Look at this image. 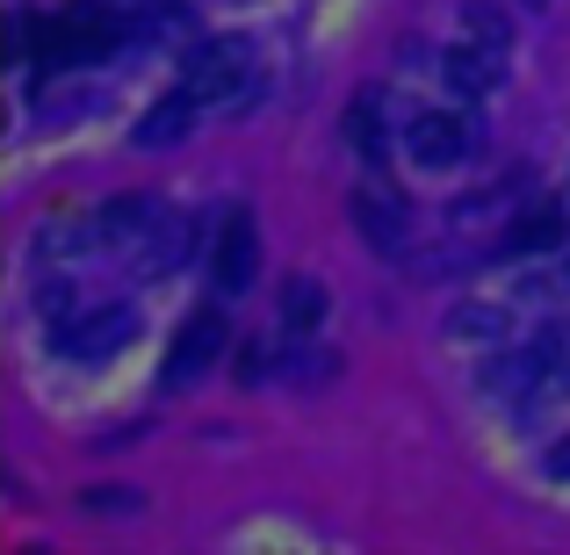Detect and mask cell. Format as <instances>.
<instances>
[{"instance_id": "6da1fadb", "label": "cell", "mask_w": 570, "mask_h": 555, "mask_svg": "<svg viewBox=\"0 0 570 555\" xmlns=\"http://www.w3.org/2000/svg\"><path fill=\"white\" fill-rule=\"evenodd\" d=\"M246 80H253V51H246L238 37L195 43V51H188V72H181V87H188L195 101H232Z\"/></svg>"}, {"instance_id": "7a4b0ae2", "label": "cell", "mask_w": 570, "mask_h": 555, "mask_svg": "<svg viewBox=\"0 0 570 555\" xmlns=\"http://www.w3.org/2000/svg\"><path fill=\"white\" fill-rule=\"evenodd\" d=\"M224 347H232V318H224L217 304H203V310H195V318L181 325V339H174V354H167V383H174V389L203 383V368L217 361Z\"/></svg>"}, {"instance_id": "3957f363", "label": "cell", "mask_w": 570, "mask_h": 555, "mask_svg": "<svg viewBox=\"0 0 570 555\" xmlns=\"http://www.w3.org/2000/svg\"><path fill=\"white\" fill-rule=\"evenodd\" d=\"M130 333H138V310L130 304H101V310H80V318L58 325V347H66L72 361H101V354L130 347Z\"/></svg>"}, {"instance_id": "277c9868", "label": "cell", "mask_w": 570, "mask_h": 555, "mask_svg": "<svg viewBox=\"0 0 570 555\" xmlns=\"http://www.w3.org/2000/svg\"><path fill=\"white\" fill-rule=\"evenodd\" d=\"M209 275H217V289H246L253 275H261V224H253V209H232V217L217 224V252H209Z\"/></svg>"}, {"instance_id": "5b68a950", "label": "cell", "mask_w": 570, "mask_h": 555, "mask_svg": "<svg viewBox=\"0 0 570 555\" xmlns=\"http://www.w3.org/2000/svg\"><path fill=\"white\" fill-rule=\"evenodd\" d=\"M476 152V130L462 116H419L412 123V159L419 167H462Z\"/></svg>"}, {"instance_id": "8992f818", "label": "cell", "mask_w": 570, "mask_h": 555, "mask_svg": "<svg viewBox=\"0 0 570 555\" xmlns=\"http://www.w3.org/2000/svg\"><path fill=\"white\" fill-rule=\"evenodd\" d=\"M499 58H505V51H491V43L462 37L455 51L441 58V72H448V87H455L462 101H476V95H491V87H499Z\"/></svg>"}, {"instance_id": "52a82bcc", "label": "cell", "mask_w": 570, "mask_h": 555, "mask_svg": "<svg viewBox=\"0 0 570 555\" xmlns=\"http://www.w3.org/2000/svg\"><path fill=\"white\" fill-rule=\"evenodd\" d=\"M347 217L362 224V238H368L376 252H397V246H404V202H397V195H383V188H362V195L347 202Z\"/></svg>"}, {"instance_id": "ba28073f", "label": "cell", "mask_w": 570, "mask_h": 555, "mask_svg": "<svg viewBox=\"0 0 570 555\" xmlns=\"http://www.w3.org/2000/svg\"><path fill=\"white\" fill-rule=\"evenodd\" d=\"M195 109H203V101H195V95H188V87H181V95H167V101H153V109H145V116H138V130H130V138H138V145H145V152H167V145H181V138H188V123H195Z\"/></svg>"}, {"instance_id": "9c48e42d", "label": "cell", "mask_w": 570, "mask_h": 555, "mask_svg": "<svg viewBox=\"0 0 570 555\" xmlns=\"http://www.w3.org/2000/svg\"><path fill=\"white\" fill-rule=\"evenodd\" d=\"M563 246V209H528V217L505 231L499 252H513V260H534V252H557Z\"/></svg>"}, {"instance_id": "30bf717a", "label": "cell", "mask_w": 570, "mask_h": 555, "mask_svg": "<svg viewBox=\"0 0 570 555\" xmlns=\"http://www.w3.org/2000/svg\"><path fill=\"white\" fill-rule=\"evenodd\" d=\"M159 224V195H124V202H109L95 217V231L101 238H138V231H153Z\"/></svg>"}, {"instance_id": "8fae6325", "label": "cell", "mask_w": 570, "mask_h": 555, "mask_svg": "<svg viewBox=\"0 0 570 555\" xmlns=\"http://www.w3.org/2000/svg\"><path fill=\"white\" fill-rule=\"evenodd\" d=\"M318 318H325V289L311 275H296L289 289H282V333L304 339V333H318Z\"/></svg>"}, {"instance_id": "7c38bea8", "label": "cell", "mask_w": 570, "mask_h": 555, "mask_svg": "<svg viewBox=\"0 0 570 555\" xmlns=\"http://www.w3.org/2000/svg\"><path fill=\"white\" fill-rule=\"evenodd\" d=\"M462 37H476V43H491V51H505V43H513V29H505V14L491 8V0H470V8H462Z\"/></svg>"}, {"instance_id": "4fadbf2b", "label": "cell", "mask_w": 570, "mask_h": 555, "mask_svg": "<svg viewBox=\"0 0 570 555\" xmlns=\"http://www.w3.org/2000/svg\"><path fill=\"white\" fill-rule=\"evenodd\" d=\"M347 138H354V152H368V159H376V152H383V123H376V95H362V101H354V109H347Z\"/></svg>"}, {"instance_id": "5bb4252c", "label": "cell", "mask_w": 570, "mask_h": 555, "mask_svg": "<svg viewBox=\"0 0 570 555\" xmlns=\"http://www.w3.org/2000/svg\"><path fill=\"white\" fill-rule=\"evenodd\" d=\"M181 252H188V224H174V231H159V246H153V275H167V267H181Z\"/></svg>"}, {"instance_id": "9a60e30c", "label": "cell", "mask_w": 570, "mask_h": 555, "mask_svg": "<svg viewBox=\"0 0 570 555\" xmlns=\"http://www.w3.org/2000/svg\"><path fill=\"white\" fill-rule=\"evenodd\" d=\"M462 333H470V339H491V333H499V310H491V304L455 310V339H462Z\"/></svg>"}, {"instance_id": "2e32d148", "label": "cell", "mask_w": 570, "mask_h": 555, "mask_svg": "<svg viewBox=\"0 0 570 555\" xmlns=\"http://www.w3.org/2000/svg\"><path fill=\"white\" fill-rule=\"evenodd\" d=\"M87 505H95V513H138V498H130V490H95Z\"/></svg>"}, {"instance_id": "e0dca14e", "label": "cell", "mask_w": 570, "mask_h": 555, "mask_svg": "<svg viewBox=\"0 0 570 555\" xmlns=\"http://www.w3.org/2000/svg\"><path fill=\"white\" fill-rule=\"evenodd\" d=\"M528 8H542V0H528Z\"/></svg>"}, {"instance_id": "ac0fdd59", "label": "cell", "mask_w": 570, "mask_h": 555, "mask_svg": "<svg viewBox=\"0 0 570 555\" xmlns=\"http://www.w3.org/2000/svg\"><path fill=\"white\" fill-rule=\"evenodd\" d=\"M563 281H570V267H563Z\"/></svg>"}]
</instances>
